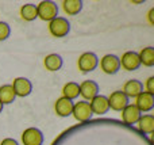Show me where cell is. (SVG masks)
<instances>
[{"label": "cell", "mask_w": 154, "mask_h": 145, "mask_svg": "<svg viewBox=\"0 0 154 145\" xmlns=\"http://www.w3.org/2000/svg\"><path fill=\"white\" fill-rule=\"evenodd\" d=\"M37 15L45 22H50L58 15V7L54 2L45 0L37 4Z\"/></svg>", "instance_id": "obj_1"}, {"label": "cell", "mask_w": 154, "mask_h": 145, "mask_svg": "<svg viewBox=\"0 0 154 145\" xmlns=\"http://www.w3.org/2000/svg\"><path fill=\"white\" fill-rule=\"evenodd\" d=\"M70 31V23L66 18L57 16L49 22V33L56 38H62Z\"/></svg>", "instance_id": "obj_2"}, {"label": "cell", "mask_w": 154, "mask_h": 145, "mask_svg": "<svg viewBox=\"0 0 154 145\" xmlns=\"http://www.w3.org/2000/svg\"><path fill=\"white\" fill-rule=\"evenodd\" d=\"M99 65V58L95 53L92 52H85L82 53L81 56L79 57V61H77V67L81 71L82 73H88V72H92L97 68Z\"/></svg>", "instance_id": "obj_3"}, {"label": "cell", "mask_w": 154, "mask_h": 145, "mask_svg": "<svg viewBox=\"0 0 154 145\" xmlns=\"http://www.w3.org/2000/svg\"><path fill=\"white\" fill-rule=\"evenodd\" d=\"M72 115L79 122H88V121H91L93 114H92V110H91L89 103L85 102V100H81V102L73 103Z\"/></svg>", "instance_id": "obj_4"}, {"label": "cell", "mask_w": 154, "mask_h": 145, "mask_svg": "<svg viewBox=\"0 0 154 145\" xmlns=\"http://www.w3.org/2000/svg\"><path fill=\"white\" fill-rule=\"evenodd\" d=\"M100 68L107 75H115L120 69L119 57L115 56V54H106L100 60Z\"/></svg>", "instance_id": "obj_5"}, {"label": "cell", "mask_w": 154, "mask_h": 145, "mask_svg": "<svg viewBox=\"0 0 154 145\" xmlns=\"http://www.w3.org/2000/svg\"><path fill=\"white\" fill-rule=\"evenodd\" d=\"M11 87H12V90H14V92H15L16 96H20V98L27 96V95H30L31 94V91H32L31 81H30L29 79H26V77L14 79Z\"/></svg>", "instance_id": "obj_6"}, {"label": "cell", "mask_w": 154, "mask_h": 145, "mask_svg": "<svg viewBox=\"0 0 154 145\" xmlns=\"http://www.w3.org/2000/svg\"><path fill=\"white\" fill-rule=\"evenodd\" d=\"M22 143L23 145H42L43 134L37 128H29L22 133Z\"/></svg>", "instance_id": "obj_7"}, {"label": "cell", "mask_w": 154, "mask_h": 145, "mask_svg": "<svg viewBox=\"0 0 154 145\" xmlns=\"http://www.w3.org/2000/svg\"><path fill=\"white\" fill-rule=\"evenodd\" d=\"M119 64L123 69L130 71V72L131 71H137L139 67H141L138 53H135V52H126V53L119 58Z\"/></svg>", "instance_id": "obj_8"}, {"label": "cell", "mask_w": 154, "mask_h": 145, "mask_svg": "<svg viewBox=\"0 0 154 145\" xmlns=\"http://www.w3.org/2000/svg\"><path fill=\"white\" fill-rule=\"evenodd\" d=\"M108 106L114 111H122L128 105V98L122 91H114L108 98Z\"/></svg>", "instance_id": "obj_9"}, {"label": "cell", "mask_w": 154, "mask_h": 145, "mask_svg": "<svg viewBox=\"0 0 154 145\" xmlns=\"http://www.w3.org/2000/svg\"><path fill=\"white\" fill-rule=\"evenodd\" d=\"M89 106L91 110H92V114H96V115H104L107 111L109 110L108 106V99L104 95H96L92 100H89Z\"/></svg>", "instance_id": "obj_10"}, {"label": "cell", "mask_w": 154, "mask_h": 145, "mask_svg": "<svg viewBox=\"0 0 154 145\" xmlns=\"http://www.w3.org/2000/svg\"><path fill=\"white\" fill-rule=\"evenodd\" d=\"M80 87V95L87 100H92L96 95H99V86L97 83H95L93 80H85L81 84H79Z\"/></svg>", "instance_id": "obj_11"}, {"label": "cell", "mask_w": 154, "mask_h": 145, "mask_svg": "<svg viewBox=\"0 0 154 145\" xmlns=\"http://www.w3.org/2000/svg\"><path fill=\"white\" fill-rule=\"evenodd\" d=\"M141 115H142V113L135 107V105H130V103H128L122 110V121H123V124L127 125V126L137 124Z\"/></svg>", "instance_id": "obj_12"}, {"label": "cell", "mask_w": 154, "mask_h": 145, "mask_svg": "<svg viewBox=\"0 0 154 145\" xmlns=\"http://www.w3.org/2000/svg\"><path fill=\"white\" fill-rule=\"evenodd\" d=\"M135 107L138 109L141 113H147L154 107V95L147 94V92H141L138 96L135 98Z\"/></svg>", "instance_id": "obj_13"}, {"label": "cell", "mask_w": 154, "mask_h": 145, "mask_svg": "<svg viewBox=\"0 0 154 145\" xmlns=\"http://www.w3.org/2000/svg\"><path fill=\"white\" fill-rule=\"evenodd\" d=\"M73 110V102L66 98H58L54 103V111L58 117H69L72 115Z\"/></svg>", "instance_id": "obj_14"}, {"label": "cell", "mask_w": 154, "mask_h": 145, "mask_svg": "<svg viewBox=\"0 0 154 145\" xmlns=\"http://www.w3.org/2000/svg\"><path fill=\"white\" fill-rule=\"evenodd\" d=\"M122 92L127 98H137L141 92H143V84H142L139 80L131 79V80H128L125 83Z\"/></svg>", "instance_id": "obj_15"}, {"label": "cell", "mask_w": 154, "mask_h": 145, "mask_svg": "<svg viewBox=\"0 0 154 145\" xmlns=\"http://www.w3.org/2000/svg\"><path fill=\"white\" fill-rule=\"evenodd\" d=\"M137 124H138V130L143 134H152L154 132V117L152 114L141 115Z\"/></svg>", "instance_id": "obj_16"}, {"label": "cell", "mask_w": 154, "mask_h": 145, "mask_svg": "<svg viewBox=\"0 0 154 145\" xmlns=\"http://www.w3.org/2000/svg\"><path fill=\"white\" fill-rule=\"evenodd\" d=\"M43 64H45V68L50 72H56V71H60L62 67V58L60 54L57 53H51L49 56L45 57L43 60Z\"/></svg>", "instance_id": "obj_17"}, {"label": "cell", "mask_w": 154, "mask_h": 145, "mask_svg": "<svg viewBox=\"0 0 154 145\" xmlns=\"http://www.w3.org/2000/svg\"><path fill=\"white\" fill-rule=\"evenodd\" d=\"M15 98H16V95H15V92H14L11 84H5V86L0 87V103H2L3 106L12 103L14 100H15Z\"/></svg>", "instance_id": "obj_18"}, {"label": "cell", "mask_w": 154, "mask_h": 145, "mask_svg": "<svg viewBox=\"0 0 154 145\" xmlns=\"http://www.w3.org/2000/svg\"><path fill=\"white\" fill-rule=\"evenodd\" d=\"M138 57H139V62L142 65H145V67H153L154 65V48H152V46L143 48L138 53Z\"/></svg>", "instance_id": "obj_19"}, {"label": "cell", "mask_w": 154, "mask_h": 145, "mask_svg": "<svg viewBox=\"0 0 154 145\" xmlns=\"http://www.w3.org/2000/svg\"><path fill=\"white\" fill-rule=\"evenodd\" d=\"M20 16L23 20L26 22H31L35 20L38 18L37 15V5L32 4V3H27V4L22 5L20 7Z\"/></svg>", "instance_id": "obj_20"}, {"label": "cell", "mask_w": 154, "mask_h": 145, "mask_svg": "<svg viewBox=\"0 0 154 145\" xmlns=\"http://www.w3.org/2000/svg\"><path fill=\"white\" fill-rule=\"evenodd\" d=\"M80 95V87L75 81H69L62 87V98H66L69 100H73L79 98Z\"/></svg>", "instance_id": "obj_21"}, {"label": "cell", "mask_w": 154, "mask_h": 145, "mask_svg": "<svg viewBox=\"0 0 154 145\" xmlns=\"http://www.w3.org/2000/svg\"><path fill=\"white\" fill-rule=\"evenodd\" d=\"M82 2L81 0H64L62 2V10L68 15H76L81 11Z\"/></svg>", "instance_id": "obj_22"}, {"label": "cell", "mask_w": 154, "mask_h": 145, "mask_svg": "<svg viewBox=\"0 0 154 145\" xmlns=\"http://www.w3.org/2000/svg\"><path fill=\"white\" fill-rule=\"evenodd\" d=\"M11 34V29L8 23L5 22H0V41H5Z\"/></svg>", "instance_id": "obj_23"}, {"label": "cell", "mask_w": 154, "mask_h": 145, "mask_svg": "<svg viewBox=\"0 0 154 145\" xmlns=\"http://www.w3.org/2000/svg\"><path fill=\"white\" fill-rule=\"evenodd\" d=\"M145 88H146L145 92L154 95V77L153 76H150V77L146 80V83H145Z\"/></svg>", "instance_id": "obj_24"}, {"label": "cell", "mask_w": 154, "mask_h": 145, "mask_svg": "<svg viewBox=\"0 0 154 145\" xmlns=\"http://www.w3.org/2000/svg\"><path fill=\"white\" fill-rule=\"evenodd\" d=\"M0 145H19L18 141L14 140V138H4V140L0 143Z\"/></svg>", "instance_id": "obj_25"}, {"label": "cell", "mask_w": 154, "mask_h": 145, "mask_svg": "<svg viewBox=\"0 0 154 145\" xmlns=\"http://www.w3.org/2000/svg\"><path fill=\"white\" fill-rule=\"evenodd\" d=\"M153 14H154V10L152 8V10L149 11V20H150V24H154V20H153Z\"/></svg>", "instance_id": "obj_26"}, {"label": "cell", "mask_w": 154, "mask_h": 145, "mask_svg": "<svg viewBox=\"0 0 154 145\" xmlns=\"http://www.w3.org/2000/svg\"><path fill=\"white\" fill-rule=\"evenodd\" d=\"M2 110H3V105L0 103V113H2Z\"/></svg>", "instance_id": "obj_27"}]
</instances>
